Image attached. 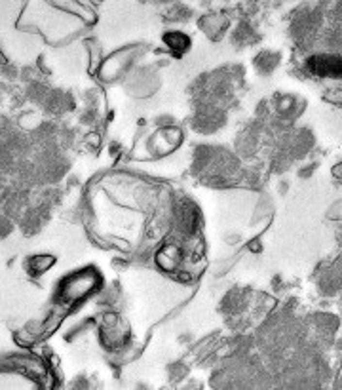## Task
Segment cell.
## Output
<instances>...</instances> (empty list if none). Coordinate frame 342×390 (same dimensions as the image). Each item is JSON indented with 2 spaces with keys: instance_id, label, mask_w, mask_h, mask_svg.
I'll list each match as a JSON object with an SVG mask.
<instances>
[{
  "instance_id": "6da1fadb",
  "label": "cell",
  "mask_w": 342,
  "mask_h": 390,
  "mask_svg": "<svg viewBox=\"0 0 342 390\" xmlns=\"http://www.w3.org/2000/svg\"><path fill=\"white\" fill-rule=\"evenodd\" d=\"M95 286H97V276H95L93 271L80 272L76 276H70L65 282L61 297H63L65 303H76V301L84 299L86 295H90Z\"/></svg>"
},
{
  "instance_id": "7a4b0ae2",
  "label": "cell",
  "mask_w": 342,
  "mask_h": 390,
  "mask_svg": "<svg viewBox=\"0 0 342 390\" xmlns=\"http://www.w3.org/2000/svg\"><path fill=\"white\" fill-rule=\"evenodd\" d=\"M165 42L171 48H177V50H184V48L188 46V38H186L184 34H181V33H171V34H167V36H165Z\"/></svg>"
}]
</instances>
